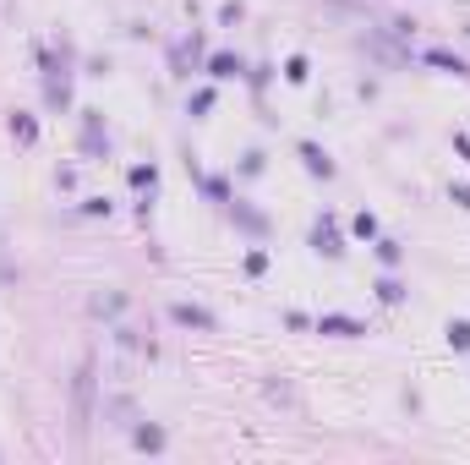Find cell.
I'll return each instance as SVG.
<instances>
[{
    "label": "cell",
    "mask_w": 470,
    "mask_h": 465,
    "mask_svg": "<svg viewBox=\"0 0 470 465\" xmlns=\"http://www.w3.org/2000/svg\"><path fill=\"white\" fill-rule=\"evenodd\" d=\"M88 399H94V367H82V372H77V422H71L77 432L88 427V411H94Z\"/></svg>",
    "instance_id": "6da1fadb"
},
{
    "label": "cell",
    "mask_w": 470,
    "mask_h": 465,
    "mask_svg": "<svg viewBox=\"0 0 470 465\" xmlns=\"http://www.w3.org/2000/svg\"><path fill=\"white\" fill-rule=\"evenodd\" d=\"M170 318H175V323H191V329H214V318H208L203 307H186V301H181V307H170Z\"/></svg>",
    "instance_id": "7a4b0ae2"
},
{
    "label": "cell",
    "mask_w": 470,
    "mask_h": 465,
    "mask_svg": "<svg viewBox=\"0 0 470 465\" xmlns=\"http://www.w3.org/2000/svg\"><path fill=\"white\" fill-rule=\"evenodd\" d=\"M312 241H317V252H328V258H339V252H345V246H339V235H334V225H328V219H323V225L312 230Z\"/></svg>",
    "instance_id": "3957f363"
},
{
    "label": "cell",
    "mask_w": 470,
    "mask_h": 465,
    "mask_svg": "<svg viewBox=\"0 0 470 465\" xmlns=\"http://www.w3.org/2000/svg\"><path fill=\"white\" fill-rule=\"evenodd\" d=\"M301 159H307V170H317V175H334V165H328V159L317 154L312 142H301Z\"/></svg>",
    "instance_id": "277c9868"
},
{
    "label": "cell",
    "mask_w": 470,
    "mask_h": 465,
    "mask_svg": "<svg viewBox=\"0 0 470 465\" xmlns=\"http://www.w3.org/2000/svg\"><path fill=\"white\" fill-rule=\"evenodd\" d=\"M317 329H323V334H367L361 323H350V318H323Z\"/></svg>",
    "instance_id": "5b68a950"
},
{
    "label": "cell",
    "mask_w": 470,
    "mask_h": 465,
    "mask_svg": "<svg viewBox=\"0 0 470 465\" xmlns=\"http://www.w3.org/2000/svg\"><path fill=\"white\" fill-rule=\"evenodd\" d=\"M448 345H454V350H470V323H465V318L448 323Z\"/></svg>",
    "instance_id": "8992f818"
},
{
    "label": "cell",
    "mask_w": 470,
    "mask_h": 465,
    "mask_svg": "<svg viewBox=\"0 0 470 465\" xmlns=\"http://www.w3.org/2000/svg\"><path fill=\"white\" fill-rule=\"evenodd\" d=\"M208 71H214V77H235V71H241V61H235V55H214V61H208Z\"/></svg>",
    "instance_id": "52a82bcc"
},
{
    "label": "cell",
    "mask_w": 470,
    "mask_h": 465,
    "mask_svg": "<svg viewBox=\"0 0 470 465\" xmlns=\"http://www.w3.org/2000/svg\"><path fill=\"white\" fill-rule=\"evenodd\" d=\"M427 61H432V66H443V71H465V61H454L448 50H427Z\"/></svg>",
    "instance_id": "ba28073f"
},
{
    "label": "cell",
    "mask_w": 470,
    "mask_h": 465,
    "mask_svg": "<svg viewBox=\"0 0 470 465\" xmlns=\"http://www.w3.org/2000/svg\"><path fill=\"white\" fill-rule=\"evenodd\" d=\"M454 148H460V154L470 159V137H454Z\"/></svg>",
    "instance_id": "9c48e42d"
}]
</instances>
